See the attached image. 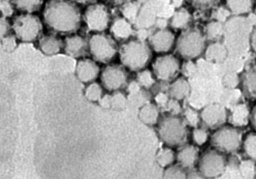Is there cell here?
I'll return each mask as SVG.
<instances>
[{
  "instance_id": "1",
  "label": "cell",
  "mask_w": 256,
  "mask_h": 179,
  "mask_svg": "<svg viewBox=\"0 0 256 179\" xmlns=\"http://www.w3.org/2000/svg\"><path fill=\"white\" fill-rule=\"evenodd\" d=\"M81 13L74 2L68 0H50L44 11V20L50 29L58 33H74L80 27Z\"/></svg>"
},
{
  "instance_id": "2",
  "label": "cell",
  "mask_w": 256,
  "mask_h": 179,
  "mask_svg": "<svg viewBox=\"0 0 256 179\" xmlns=\"http://www.w3.org/2000/svg\"><path fill=\"white\" fill-rule=\"evenodd\" d=\"M159 137L168 148H180L188 140V129L184 119L174 115L160 119L158 128Z\"/></svg>"
},
{
  "instance_id": "3",
  "label": "cell",
  "mask_w": 256,
  "mask_h": 179,
  "mask_svg": "<svg viewBox=\"0 0 256 179\" xmlns=\"http://www.w3.org/2000/svg\"><path fill=\"white\" fill-rule=\"evenodd\" d=\"M122 63L133 71H140L150 60L151 52L148 44L140 40H130L119 50Z\"/></svg>"
},
{
  "instance_id": "4",
  "label": "cell",
  "mask_w": 256,
  "mask_h": 179,
  "mask_svg": "<svg viewBox=\"0 0 256 179\" xmlns=\"http://www.w3.org/2000/svg\"><path fill=\"white\" fill-rule=\"evenodd\" d=\"M242 135L238 128L222 127L211 136L210 144L213 149L220 152L231 154L242 146Z\"/></svg>"
},
{
  "instance_id": "5",
  "label": "cell",
  "mask_w": 256,
  "mask_h": 179,
  "mask_svg": "<svg viewBox=\"0 0 256 179\" xmlns=\"http://www.w3.org/2000/svg\"><path fill=\"white\" fill-rule=\"evenodd\" d=\"M12 26L17 39L25 42H34L39 39L42 30L40 18L30 13L16 16Z\"/></svg>"
},
{
  "instance_id": "6",
  "label": "cell",
  "mask_w": 256,
  "mask_h": 179,
  "mask_svg": "<svg viewBox=\"0 0 256 179\" xmlns=\"http://www.w3.org/2000/svg\"><path fill=\"white\" fill-rule=\"evenodd\" d=\"M206 46V38L198 29H190L180 36L176 42L179 54L185 59H194L200 56Z\"/></svg>"
},
{
  "instance_id": "7",
  "label": "cell",
  "mask_w": 256,
  "mask_h": 179,
  "mask_svg": "<svg viewBox=\"0 0 256 179\" xmlns=\"http://www.w3.org/2000/svg\"><path fill=\"white\" fill-rule=\"evenodd\" d=\"M224 153L215 149L204 151L200 157L198 170L202 178L213 179L219 178L225 172L226 157Z\"/></svg>"
},
{
  "instance_id": "8",
  "label": "cell",
  "mask_w": 256,
  "mask_h": 179,
  "mask_svg": "<svg viewBox=\"0 0 256 179\" xmlns=\"http://www.w3.org/2000/svg\"><path fill=\"white\" fill-rule=\"evenodd\" d=\"M89 52L95 61L102 63L112 61L118 52L116 42L110 35L97 33L88 40Z\"/></svg>"
},
{
  "instance_id": "9",
  "label": "cell",
  "mask_w": 256,
  "mask_h": 179,
  "mask_svg": "<svg viewBox=\"0 0 256 179\" xmlns=\"http://www.w3.org/2000/svg\"><path fill=\"white\" fill-rule=\"evenodd\" d=\"M84 20L90 30L102 33L110 26V11L103 4H92L84 12Z\"/></svg>"
},
{
  "instance_id": "10",
  "label": "cell",
  "mask_w": 256,
  "mask_h": 179,
  "mask_svg": "<svg viewBox=\"0 0 256 179\" xmlns=\"http://www.w3.org/2000/svg\"><path fill=\"white\" fill-rule=\"evenodd\" d=\"M102 86L108 91H119L126 86L128 75L126 71L120 65L106 66L101 74Z\"/></svg>"
},
{
  "instance_id": "11",
  "label": "cell",
  "mask_w": 256,
  "mask_h": 179,
  "mask_svg": "<svg viewBox=\"0 0 256 179\" xmlns=\"http://www.w3.org/2000/svg\"><path fill=\"white\" fill-rule=\"evenodd\" d=\"M180 69V63L174 55H164L158 58L153 65L155 76L160 80L167 82L176 76Z\"/></svg>"
},
{
  "instance_id": "12",
  "label": "cell",
  "mask_w": 256,
  "mask_h": 179,
  "mask_svg": "<svg viewBox=\"0 0 256 179\" xmlns=\"http://www.w3.org/2000/svg\"><path fill=\"white\" fill-rule=\"evenodd\" d=\"M200 118L206 127L218 129L225 124L228 119L225 108L218 104L206 106L200 114Z\"/></svg>"
},
{
  "instance_id": "13",
  "label": "cell",
  "mask_w": 256,
  "mask_h": 179,
  "mask_svg": "<svg viewBox=\"0 0 256 179\" xmlns=\"http://www.w3.org/2000/svg\"><path fill=\"white\" fill-rule=\"evenodd\" d=\"M64 50L70 57L78 58L84 56L89 52L88 40L80 35H74L66 38Z\"/></svg>"
},
{
  "instance_id": "14",
  "label": "cell",
  "mask_w": 256,
  "mask_h": 179,
  "mask_svg": "<svg viewBox=\"0 0 256 179\" xmlns=\"http://www.w3.org/2000/svg\"><path fill=\"white\" fill-rule=\"evenodd\" d=\"M177 163L184 169H190L198 164L200 159V150L193 145H184L180 147L176 153Z\"/></svg>"
},
{
  "instance_id": "15",
  "label": "cell",
  "mask_w": 256,
  "mask_h": 179,
  "mask_svg": "<svg viewBox=\"0 0 256 179\" xmlns=\"http://www.w3.org/2000/svg\"><path fill=\"white\" fill-rule=\"evenodd\" d=\"M150 42L156 52H168L174 45V34L168 29H160L150 36Z\"/></svg>"
},
{
  "instance_id": "16",
  "label": "cell",
  "mask_w": 256,
  "mask_h": 179,
  "mask_svg": "<svg viewBox=\"0 0 256 179\" xmlns=\"http://www.w3.org/2000/svg\"><path fill=\"white\" fill-rule=\"evenodd\" d=\"M100 68L94 61L84 59L78 61L76 67V74L78 80L84 83L93 82L100 74Z\"/></svg>"
},
{
  "instance_id": "17",
  "label": "cell",
  "mask_w": 256,
  "mask_h": 179,
  "mask_svg": "<svg viewBox=\"0 0 256 179\" xmlns=\"http://www.w3.org/2000/svg\"><path fill=\"white\" fill-rule=\"evenodd\" d=\"M110 32L114 39L120 41L126 40L134 34L132 22L124 17L114 19L110 25Z\"/></svg>"
},
{
  "instance_id": "18",
  "label": "cell",
  "mask_w": 256,
  "mask_h": 179,
  "mask_svg": "<svg viewBox=\"0 0 256 179\" xmlns=\"http://www.w3.org/2000/svg\"><path fill=\"white\" fill-rule=\"evenodd\" d=\"M39 46L44 54L54 55L61 52L64 48V42L54 35H44L40 39Z\"/></svg>"
},
{
  "instance_id": "19",
  "label": "cell",
  "mask_w": 256,
  "mask_h": 179,
  "mask_svg": "<svg viewBox=\"0 0 256 179\" xmlns=\"http://www.w3.org/2000/svg\"><path fill=\"white\" fill-rule=\"evenodd\" d=\"M244 95L250 99L256 100V63L248 67L242 78Z\"/></svg>"
},
{
  "instance_id": "20",
  "label": "cell",
  "mask_w": 256,
  "mask_h": 179,
  "mask_svg": "<svg viewBox=\"0 0 256 179\" xmlns=\"http://www.w3.org/2000/svg\"><path fill=\"white\" fill-rule=\"evenodd\" d=\"M251 112L246 104H240L232 109L230 122L232 127L240 128L245 127L250 121Z\"/></svg>"
},
{
  "instance_id": "21",
  "label": "cell",
  "mask_w": 256,
  "mask_h": 179,
  "mask_svg": "<svg viewBox=\"0 0 256 179\" xmlns=\"http://www.w3.org/2000/svg\"><path fill=\"white\" fill-rule=\"evenodd\" d=\"M228 9L236 15H242L252 11L255 5L254 0H226Z\"/></svg>"
},
{
  "instance_id": "22",
  "label": "cell",
  "mask_w": 256,
  "mask_h": 179,
  "mask_svg": "<svg viewBox=\"0 0 256 179\" xmlns=\"http://www.w3.org/2000/svg\"><path fill=\"white\" fill-rule=\"evenodd\" d=\"M140 117L144 124L150 126L158 124L160 120L158 108L154 104H145L140 108Z\"/></svg>"
},
{
  "instance_id": "23",
  "label": "cell",
  "mask_w": 256,
  "mask_h": 179,
  "mask_svg": "<svg viewBox=\"0 0 256 179\" xmlns=\"http://www.w3.org/2000/svg\"><path fill=\"white\" fill-rule=\"evenodd\" d=\"M190 87L184 78L177 79L170 87V95L176 101H181L189 95Z\"/></svg>"
},
{
  "instance_id": "24",
  "label": "cell",
  "mask_w": 256,
  "mask_h": 179,
  "mask_svg": "<svg viewBox=\"0 0 256 179\" xmlns=\"http://www.w3.org/2000/svg\"><path fill=\"white\" fill-rule=\"evenodd\" d=\"M157 163L162 168H168L176 161V153L172 148H165L160 149L156 157Z\"/></svg>"
},
{
  "instance_id": "25",
  "label": "cell",
  "mask_w": 256,
  "mask_h": 179,
  "mask_svg": "<svg viewBox=\"0 0 256 179\" xmlns=\"http://www.w3.org/2000/svg\"><path fill=\"white\" fill-rule=\"evenodd\" d=\"M44 0H12L17 9L31 13L39 10Z\"/></svg>"
},
{
  "instance_id": "26",
  "label": "cell",
  "mask_w": 256,
  "mask_h": 179,
  "mask_svg": "<svg viewBox=\"0 0 256 179\" xmlns=\"http://www.w3.org/2000/svg\"><path fill=\"white\" fill-rule=\"evenodd\" d=\"M242 148L247 158L256 163V133L246 136L243 141Z\"/></svg>"
},
{
  "instance_id": "27",
  "label": "cell",
  "mask_w": 256,
  "mask_h": 179,
  "mask_svg": "<svg viewBox=\"0 0 256 179\" xmlns=\"http://www.w3.org/2000/svg\"><path fill=\"white\" fill-rule=\"evenodd\" d=\"M191 20V15L187 10H178L172 17V25L176 29H182L186 27Z\"/></svg>"
},
{
  "instance_id": "28",
  "label": "cell",
  "mask_w": 256,
  "mask_h": 179,
  "mask_svg": "<svg viewBox=\"0 0 256 179\" xmlns=\"http://www.w3.org/2000/svg\"><path fill=\"white\" fill-rule=\"evenodd\" d=\"M163 179H187L186 172L178 164H172L166 168Z\"/></svg>"
},
{
  "instance_id": "29",
  "label": "cell",
  "mask_w": 256,
  "mask_h": 179,
  "mask_svg": "<svg viewBox=\"0 0 256 179\" xmlns=\"http://www.w3.org/2000/svg\"><path fill=\"white\" fill-rule=\"evenodd\" d=\"M85 95L89 101L92 102L100 101L103 97V89L99 84L92 82L86 87Z\"/></svg>"
},
{
  "instance_id": "30",
  "label": "cell",
  "mask_w": 256,
  "mask_h": 179,
  "mask_svg": "<svg viewBox=\"0 0 256 179\" xmlns=\"http://www.w3.org/2000/svg\"><path fill=\"white\" fill-rule=\"evenodd\" d=\"M256 163L248 159L242 161L240 165V174L245 179H256Z\"/></svg>"
},
{
  "instance_id": "31",
  "label": "cell",
  "mask_w": 256,
  "mask_h": 179,
  "mask_svg": "<svg viewBox=\"0 0 256 179\" xmlns=\"http://www.w3.org/2000/svg\"><path fill=\"white\" fill-rule=\"evenodd\" d=\"M138 10H140V7L138 3L130 2V3L123 5L122 12L125 18L129 20L130 22H132L134 21H136Z\"/></svg>"
},
{
  "instance_id": "32",
  "label": "cell",
  "mask_w": 256,
  "mask_h": 179,
  "mask_svg": "<svg viewBox=\"0 0 256 179\" xmlns=\"http://www.w3.org/2000/svg\"><path fill=\"white\" fill-rule=\"evenodd\" d=\"M136 81L140 86L144 88H150L155 83L152 73L148 70H142L138 74Z\"/></svg>"
},
{
  "instance_id": "33",
  "label": "cell",
  "mask_w": 256,
  "mask_h": 179,
  "mask_svg": "<svg viewBox=\"0 0 256 179\" xmlns=\"http://www.w3.org/2000/svg\"><path fill=\"white\" fill-rule=\"evenodd\" d=\"M192 140L196 146H202L206 144L208 139V133L206 129L194 128L192 132Z\"/></svg>"
},
{
  "instance_id": "34",
  "label": "cell",
  "mask_w": 256,
  "mask_h": 179,
  "mask_svg": "<svg viewBox=\"0 0 256 179\" xmlns=\"http://www.w3.org/2000/svg\"><path fill=\"white\" fill-rule=\"evenodd\" d=\"M222 31V26L220 23L211 22L206 27V36L210 39H216L220 35Z\"/></svg>"
},
{
  "instance_id": "35",
  "label": "cell",
  "mask_w": 256,
  "mask_h": 179,
  "mask_svg": "<svg viewBox=\"0 0 256 179\" xmlns=\"http://www.w3.org/2000/svg\"><path fill=\"white\" fill-rule=\"evenodd\" d=\"M2 47L6 52H14L16 47V37L14 35H8L2 38Z\"/></svg>"
},
{
  "instance_id": "36",
  "label": "cell",
  "mask_w": 256,
  "mask_h": 179,
  "mask_svg": "<svg viewBox=\"0 0 256 179\" xmlns=\"http://www.w3.org/2000/svg\"><path fill=\"white\" fill-rule=\"evenodd\" d=\"M185 121L187 125L194 128L197 127L200 121V116L198 113L192 109H187L184 112Z\"/></svg>"
},
{
  "instance_id": "37",
  "label": "cell",
  "mask_w": 256,
  "mask_h": 179,
  "mask_svg": "<svg viewBox=\"0 0 256 179\" xmlns=\"http://www.w3.org/2000/svg\"><path fill=\"white\" fill-rule=\"evenodd\" d=\"M224 53H225V50L222 46L216 44L210 46L208 52H206V55H208V57L210 59H219L222 58Z\"/></svg>"
},
{
  "instance_id": "38",
  "label": "cell",
  "mask_w": 256,
  "mask_h": 179,
  "mask_svg": "<svg viewBox=\"0 0 256 179\" xmlns=\"http://www.w3.org/2000/svg\"><path fill=\"white\" fill-rule=\"evenodd\" d=\"M126 98L122 93L116 91L112 95V106L115 108H122L126 104Z\"/></svg>"
},
{
  "instance_id": "39",
  "label": "cell",
  "mask_w": 256,
  "mask_h": 179,
  "mask_svg": "<svg viewBox=\"0 0 256 179\" xmlns=\"http://www.w3.org/2000/svg\"><path fill=\"white\" fill-rule=\"evenodd\" d=\"M2 18H8L14 13V7L8 0H1L0 2Z\"/></svg>"
},
{
  "instance_id": "40",
  "label": "cell",
  "mask_w": 256,
  "mask_h": 179,
  "mask_svg": "<svg viewBox=\"0 0 256 179\" xmlns=\"http://www.w3.org/2000/svg\"><path fill=\"white\" fill-rule=\"evenodd\" d=\"M219 0H190L193 5L200 8H208L216 4Z\"/></svg>"
},
{
  "instance_id": "41",
  "label": "cell",
  "mask_w": 256,
  "mask_h": 179,
  "mask_svg": "<svg viewBox=\"0 0 256 179\" xmlns=\"http://www.w3.org/2000/svg\"><path fill=\"white\" fill-rule=\"evenodd\" d=\"M12 29L10 22H8L7 18H2L0 21V33H1V37L3 38L8 35L10 29Z\"/></svg>"
},
{
  "instance_id": "42",
  "label": "cell",
  "mask_w": 256,
  "mask_h": 179,
  "mask_svg": "<svg viewBox=\"0 0 256 179\" xmlns=\"http://www.w3.org/2000/svg\"><path fill=\"white\" fill-rule=\"evenodd\" d=\"M140 87H142V86L138 84V81H135V82L130 83V84L128 85V89L130 93L131 94V95H133V94L140 92Z\"/></svg>"
},
{
  "instance_id": "43",
  "label": "cell",
  "mask_w": 256,
  "mask_h": 179,
  "mask_svg": "<svg viewBox=\"0 0 256 179\" xmlns=\"http://www.w3.org/2000/svg\"><path fill=\"white\" fill-rule=\"evenodd\" d=\"M250 44L253 52L256 55V27L252 33L250 38Z\"/></svg>"
},
{
  "instance_id": "44",
  "label": "cell",
  "mask_w": 256,
  "mask_h": 179,
  "mask_svg": "<svg viewBox=\"0 0 256 179\" xmlns=\"http://www.w3.org/2000/svg\"><path fill=\"white\" fill-rule=\"evenodd\" d=\"M250 121L252 125L256 131V104L252 110L250 114Z\"/></svg>"
},
{
  "instance_id": "45",
  "label": "cell",
  "mask_w": 256,
  "mask_h": 179,
  "mask_svg": "<svg viewBox=\"0 0 256 179\" xmlns=\"http://www.w3.org/2000/svg\"><path fill=\"white\" fill-rule=\"evenodd\" d=\"M110 1L115 5H124L131 2L132 0H110Z\"/></svg>"
},
{
  "instance_id": "46",
  "label": "cell",
  "mask_w": 256,
  "mask_h": 179,
  "mask_svg": "<svg viewBox=\"0 0 256 179\" xmlns=\"http://www.w3.org/2000/svg\"><path fill=\"white\" fill-rule=\"evenodd\" d=\"M156 101L158 103L160 104H164L167 102V96L163 95V94H160L159 95L157 96Z\"/></svg>"
},
{
  "instance_id": "47",
  "label": "cell",
  "mask_w": 256,
  "mask_h": 179,
  "mask_svg": "<svg viewBox=\"0 0 256 179\" xmlns=\"http://www.w3.org/2000/svg\"><path fill=\"white\" fill-rule=\"evenodd\" d=\"M96 0H72L74 3L83 4V5H87V4H92L95 2Z\"/></svg>"
},
{
  "instance_id": "48",
  "label": "cell",
  "mask_w": 256,
  "mask_h": 179,
  "mask_svg": "<svg viewBox=\"0 0 256 179\" xmlns=\"http://www.w3.org/2000/svg\"></svg>"
},
{
  "instance_id": "49",
  "label": "cell",
  "mask_w": 256,
  "mask_h": 179,
  "mask_svg": "<svg viewBox=\"0 0 256 179\" xmlns=\"http://www.w3.org/2000/svg\"></svg>"
}]
</instances>
